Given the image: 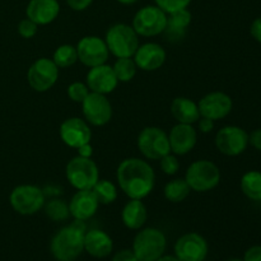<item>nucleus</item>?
<instances>
[{
  "label": "nucleus",
  "instance_id": "nucleus-33",
  "mask_svg": "<svg viewBox=\"0 0 261 261\" xmlns=\"http://www.w3.org/2000/svg\"><path fill=\"white\" fill-rule=\"evenodd\" d=\"M160 167L163 171V173L168 176H173L178 172L180 170V161H178L177 155L170 152L160 160Z\"/></svg>",
  "mask_w": 261,
  "mask_h": 261
},
{
  "label": "nucleus",
  "instance_id": "nucleus-30",
  "mask_svg": "<svg viewBox=\"0 0 261 261\" xmlns=\"http://www.w3.org/2000/svg\"><path fill=\"white\" fill-rule=\"evenodd\" d=\"M112 69H114V73L116 75L119 83L120 82L121 83H127V82L134 79L138 70V66L133 58H119L115 61Z\"/></svg>",
  "mask_w": 261,
  "mask_h": 261
},
{
  "label": "nucleus",
  "instance_id": "nucleus-35",
  "mask_svg": "<svg viewBox=\"0 0 261 261\" xmlns=\"http://www.w3.org/2000/svg\"><path fill=\"white\" fill-rule=\"evenodd\" d=\"M38 31V24L31 20L30 18H24L18 24V33L22 36L23 38H32L35 37L36 33Z\"/></svg>",
  "mask_w": 261,
  "mask_h": 261
},
{
  "label": "nucleus",
  "instance_id": "nucleus-23",
  "mask_svg": "<svg viewBox=\"0 0 261 261\" xmlns=\"http://www.w3.org/2000/svg\"><path fill=\"white\" fill-rule=\"evenodd\" d=\"M191 19H193V15L188 8L167 14V24L163 31L166 38L172 42H178L182 40L185 37L189 25H190Z\"/></svg>",
  "mask_w": 261,
  "mask_h": 261
},
{
  "label": "nucleus",
  "instance_id": "nucleus-29",
  "mask_svg": "<svg viewBox=\"0 0 261 261\" xmlns=\"http://www.w3.org/2000/svg\"><path fill=\"white\" fill-rule=\"evenodd\" d=\"M53 61L56 64L59 69L70 68L78 61V53L76 47L73 45H61L54 51Z\"/></svg>",
  "mask_w": 261,
  "mask_h": 261
},
{
  "label": "nucleus",
  "instance_id": "nucleus-22",
  "mask_svg": "<svg viewBox=\"0 0 261 261\" xmlns=\"http://www.w3.org/2000/svg\"><path fill=\"white\" fill-rule=\"evenodd\" d=\"M60 13V4L58 0H30L25 14L27 18L37 23L38 25H46L53 23Z\"/></svg>",
  "mask_w": 261,
  "mask_h": 261
},
{
  "label": "nucleus",
  "instance_id": "nucleus-12",
  "mask_svg": "<svg viewBox=\"0 0 261 261\" xmlns=\"http://www.w3.org/2000/svg\"><path fill=\"white\" fill-rule=\"evenodd\" d=\"M173 252L180 261H204L209 254V245L201 234L188 232L175 242Z\"/></svg>",
  "mask_w": 261,
  "mask_h": 261
},
{
  "label": "nucleus",
  "instance_id": "nucleus-41",
  "mask_svg": "<svg viewBox=\"0 0 261 261\" xmlns=\"http://www.w3.org/2000/svg\"><path fill=\"white\" fill-rule=\"evenodd\" d=\"M250 33H251L252 38H254L255 41H257V42L261 43V17L256 18V19L251 23Z\"/></svg>",
  "mask_w": 261,
  "mask_h": 261
},
{
  "label": "nucleus",
  "instance_id": "nucleus-24",
  "mask_svg": "<svg viewBox=\"0 0 261 261\" xmlns=\"http://www.w3.org/2000/svg\"><path fill=\"white\" fill-rule=\"evenodd\" d=\"M148 219V211L140 199H130L121 211V221L127 229L139 231Z\"/></svg>",
  "mask_w": 261,
  "mask_h": 261
},
{
  "label": "nucleus",
  "instance_id": "nucleus-36",
  "mask_svg": "<svg viewBox=\"0 0 261 261\" xmlns=\"http://www.w3.org/2000/svg\"><path fill=\"white\" fill-rule=\"evenodd\" d=\"M111 261H139L138 257L135 256L134 251L132 249H124L117 251L116 254L112 256Z\"/></svg>",
  "mask_w": 261,
  "mask_h": 261
},
{
  "label": "nucleus",
  "instance_id": "nucleus-8",
  "mask_svg": "<svg viewBox=\"0 0 261 261\" xmlns=\"http://www.w3.org/2000/svg\"><path fill=\"white\" fill-rule=\"evenodd\" d=\"M138 149L149 161H160L171 152L168 134L157 126H147L139 133Z\"/></svg>",
  "mask_w": 261,
  "mask_h": 261
},
{
  "label": "nucleus",
  "instance_id": "nucleus-26",
  "mask_svg": "<svg viewBox=\"0 0 261 261\" xmlns=\"http://www.w3.org/2000/svg\"><path fill=\"white\" fill-rule=\"evenodd\" d=\"M241 191L247 199L252 201H261V172L252 170L241 177Z\"/></svg>",
  "mask_w": 261,
  "mask_h": 261
},
{
  "label": "nucleus",
  "instance_id": "nucleus-14",
  "mask_svg": "<svg viewBox=\"0 0 261 261\" xmlns=\"http://www.w3.org/2000/svg\"><path fill=\"white\" fill-rule=\"evenodd\" d=\"M75 47L78 53V60L88 68L102 65L109 60V48L103 38L98 36H86L81 38Z\"/></svg>",
  "mask_w": 261,
  "mask_h": 261
},
{
  "label": "nucleus",
  "instance_id": "nucleus-16",
  "mask_svg": "<svg viewBox=\"0 0 261 261\" xmlns=\"http://www.w3.org/2000/svg\"><path fill=\"white\" fill-rule=\"evenodd\" d=\"M198 106L200 116L217 121V120L224 119L231 114L232 109H233V101L224 92L216 91L205 94L198 102Z\"/></svg>",
  "mask_w": 261,
  "mask_h": 261
},
{
  "label": "nucleus",
  "instance_id": "nucleus-1",
  "mask_svg": "<svg viewBox=\"0 0 261 261\" xmlns=\"http://www.w3.org/2000/svg\"><path fill=\"white\" fill-rule=\"evenodd\" d=\"M116 180L127 198L143 200L154 189L155 173L147 161L135 157L126 158L117 167Z\"/></svg>",
  "mask_w": 261,
  "mask_h": 261
},
{
  "label": "nucleus",
  "instance_id": "nucleus-17",
  "mask_svg": "<svg viewBox=\"0 0 261 261\" xmlns=\"http://www.w3.org/2000/svg\"><path fill=\"white\" fill-rule=\"evenodd\" d=\"M166 58H167L166 50L160 43L155 42H147L139 45L134 56H133L138 69L143 71L158 70L163 66Z\"/></svg>",
  "mask_w": 261,
  "mask_h": 261
},
{
  "label": "nucleus",
  "instance_id": "nucleus-44",
  "mask_svg": "<svg viewBox=\"0 0 261 261\" xmlns=\"http://www.w3.org/2000/svg\"><path fill=\"white\" fill-rule=\"evenodd\" d=\"M116 2H119L120 4H122V5H133V4H135L138 0H116Z\"/></svg>",
  "mask_w": 261,
  "mask_h": 261
},
{
  "label": "nucleus",
  "instance_id": "nucleus-38",
  "mask_svg": "<svg viewBox=\"0 0 261 261\" xmlns=\"http://www.w3.org/2000/svg\"><path fill=\"white\" fill-rule=\"evenodd\" d=\"M65 2L69 5V8H71L75 12H82V10H86L87 8H89L93 0H65Z\"/></svg>",
  "mask_w": 261,
  "mask_h": 261
},
{
  "label": "nucleus",
  "instance_id": "nucleus-43",
  "mask_svg": "<svg viewBox=\"0 0 261 261\" xmlns=\"http://www.w3.org/2000/svg\"><path fill=\"white\" fill-rule=\"evenodd\" d=\"M155 261H180V260H178L177 257L175 256V255H165V254H163L162 256L158 257V259Z\"/></svg>",
  "mask_w": 261,
  "mask_h": 261
},
{
  "label": "nucleus",
  "instance_id": "nucleus-39",
  "mask_svg": "<svg viewBox=\"0 0 261 261\" xmlns=\"http://www.w3.org/2000/svg\"><path fill=\"white\" fill-rule=\"evenodd\" d=\"M198 129L199 132L203 133V134H208L212 130L214 129V121L213 120L208 119V117H203L198 120Z\"/></svg>",
  "mask_w": 261,
  "mask_h": 261
},
{
  "label": "nucleus",
  "instance_id": "nucleus-20",
  "mask_svg": "<svg viewBox=\"0 0 261 261\" xmlns=\"http://www.w3.org/2000/svg\"><path fill=\"white\" fill-rule=\"evenodd\" d=\"M99 203L92 190H78L69 201L70 217L75 221H88L98 211Z\"/></svg>",
  "mask_w": 261,
  "mask_h": 261
},
{
  "label": "nucleus",
  "instance_id": "nucleus-45",
  "mask_svg": "<svg viewBox=\"0 0 261 261\" xmlns=\"http://www.w3.org/2000/svg\"><path fill=\"white\" fill-rule=\"evenodd\" d=\"M226 261H244L242 259H236V257H233V259H228V260H226Z\"/></svg>",
  "mask_w": 261,
  "mask_h": 261
},
{
  "label": "nucleus",
  "instance_id": "nucleus-9",
  "mask_svg": "<svg viewBox=\"0 0 261 261\" xmlns=\"http://www.w3.org/2000/svg\"><path fill=\"white\" fill-rule=\"evenodd\" d=\"M167 24V13L157 5H145L135 13L132 27L138 36L154 37L165 31Z\"/></svg>",
  "mask_w": 261,
  "mask_h": 261
},
{
  "label": "nucleus",
  "instance_id": "nucleus-19",
  "mask_svg": "<svg viewBox=\"0 0 261 261\" xmlns=\"http://www.w3.org/2000/svg\"><path fill=\"white\" fill-rule=\"evenodd\" d=\"M171 152L176 155H185L194 149L198 142V133L190 124H177L168 133Z\"/></svg>",
  "mask_w": 261,
  "mask_h": 261
},
{
  "label": "nucleus",
  "instance_id": "nucleus-27",
  "mask_svg": "<svg viewBox=\"0 0 261 261\" xmlns=\"http://www.w3.org/2000/svg\"><path fill=\"white\" fill-rule=\"evenodd\" d=\"M191 193V189L185 178H175L166 184L163 189L165 198L171 203H182Z\"/></svg>",
  "mask_w": 261,
  "mask_h": 261
},
{
  "label": "nucleus",
  "instance_id": "nucleus-7",
  "mask_svg": "<svg viewBox=\"0 0 261 261\" xmlns=\"http://www.w3.org/2000/svg\"><path fill=\"white\" fill-rule=\"evenodd\" d=\"M9 203L13 211L20 216H33L43 209L45 193L36 185H19L10 193Z\"/></svg>",
  "mask_w": 261,
  "mask_h": 261
},
{
  "label": "nucleus",
  "instance_id": "nucleus-4",
  "mask_svg": "<svg viewBox=\"0 0 261 261\" xmlns=\"http://www.w3.org/2000/svg\"><path fill=\"white\" fill-rule=\"evenodd\" d=\"M167 247V239L161 229L154 227L140 228L133 241V251L139 261H155Z\"/></svg>",
  "mask_w": 261,
  "mask_h": 261
},
{
  "label": "nucleus",
  "instance_id": "nucleus-5",
  "mask_svg": "<svg viewBox=\"0 0 261 261\" xmlns=\"http://www.w3.org/2000/svg\"><path fill=\"white\" fill-rule=\"evenodd\" d=\"M186 182L191 191L208 193L221 182V171L218 166L208 160H199L191 163L186 170Z\"/></svg>",
  "mask_w": 261,
  "mask_h": 261
},
{
  "label": "nucleus",
  "instance_id": "nucleus-31",
  "mask_svg": "<svg viewBox=\"0 0 261 261\" xmlns=\"http://www.w3.org/2000/svg\"><path fill=\"white\" fill-rule=\"evenodd\" d=\"M45 214L54 222H64L70 217L69 204L63 199H51L43 205Z\"/></svg>",
  "mask_w": 261,
  "mask_h": 261
},
{
  "label": "nucleus",
  "instance_id": "nucleus-37",
  "mask_svg": "<svg viewBox=\"0 0 261 261\" xmlns=\"http://www.w3.org/2000/svg\"><path fill=\"white\" fill-rule=\"evenodd\" d=\"M244 261H261V245L249 247L244 254Z\"/></svg>",
  "mask_w": 261,
  "mask_h": 261
},
{
  "label": "nucleus",
  "instance_id": "nucleus-18",
  "mask_svg": "<svg viewBox=\"0 0 261 261\" xmlns=\"http://www.w3.org/2000/svg\"><path fill=\"white\" fill-rule=\"evenodd\" d=\"M86 83L88 86L89 91L99 94H109L116 89L119 81L114 73L112 66L107 64L89 68L87 73Z\"/></svg>",
  "mask_w": 261,
  "mask_h": 261
},
{
  "label": "nucleus",
  "instance_id": "nucleus-42",
  "mask_svg": "<svg viewBox=\"0 0 261 261\" xmlns=\"http://www.w3.org/2000/svg\"><path fill=\"white\" fill-rule=\"evenodd\" d=\"M76 150H78V155H81V157H84V158H91L92 154H93V148H92L91 143L83 144Z\"/></svg>",
  "mask_w": 261,
  "mask_h": 261
},
{
  "label": "nucleus",
  "instance_id": "nucleus-28",
  "mask_svg": "<svg viewBox=\"0 0 261 261\" xmlns=\"http://www.w3.org/2000/svg\"><path fill=\"white\" fill-rule=\"evenodd\" d=\"M92 191L96 195L97 200L99 204L103 205H109L116 201L117 196H119V191L117 188L115 186L114 182L109 180H98L96 185L92 188Z\"/></svg>",
  "mask_w": 261,
  "mask_h": 261
},
{
  "label": "nucleus",
  "instance_id": "nucleus-21",
  "mask_svg": "<svg viewBox=\"0 0 261 261\" xmlns=\"http://www.w3.org/2000/svg\"><path fill=\"white\" fill-rule=\"evenodd\" d=\"M114 250V241L102 229H89L84 233V251L96 259L110 256Z\"/></svg>",
  "mask_w": 261,
  "mask_h": 261
},
{
  "label": "nucleus",
  "instance_id": "nucleus-10",
  "mask_svg": "<svg viewBox=\"0 0 261 261\" xmlns=\"http://www.w3.org/2000/svg\"><path fill=\"white\" fill-rule=\"evenodd\" d=\"M216 147L222 154L237 157L249 147V134L236 125H227L216 134Z\"/></svg>",
  "mask_w": 261,
  "mask_h": 261
},
{
  "label": "nucleus",
  "instance_id": "nucleus-13",
  "mask_svg": "<svg viewBox=\"0 0 261 261\" xmlns=\"http://www.w3.org/2000/svg\"><path fill=\"white\" fill-rule=\"evenodd\" d=\"M82 111L84 120L93 126H105L112 119L111 102L107 99L106 94L89 92L88 96L82 102Z\"/></svg>",
  "mask_w": 261,
  "mask_h": 261
},
{
  "label": "nucleus",
  "instance_id": "nucleus-25",
  "mask_svg": "<svg viewBox=\"0 0 261 261\" xmlns=\"http://www.w3.org/2000/svg\"><path fill=\"white\" fill-rule=\"evenodd\" d=\"M171 114L180 124L193 125L201 117L198 103L188 97H176L171 103Z\"/></svg>",
  "mask_w": 261,
  "mask_h": 261
},
{
  "label": "nucleus",
  "instance_id": "nucleus-40",
  "mask_svg": "<svg viewBox=\"0 0 261 261\" xmlns=\"http://www.w3.org/2000/svg\"><path fill=\"white\" fill-rule=\"evenodd\" d=\"M249 144L261 152V127L254 130L251 134H249Z\"/></svg>",
  "mask_w": 261,
  "mask_h": 261
},
{
  "label": "nucleus",
  "instance_id": "nucleus-6",
  "mask_svg": "<svg viewBox=\"0 0 261 261\" xmlns=\"http://www.w3.org/2000/svg\"><path fill=\"white\" fill-rule=\"evenodd\" d=\"M65 176L75 190H92L99 180V170L92 158L76 155L66 165Z\"/></svg>",
  "mask_w": 261,
  "mask_h": 261
},
{
  "label": "nucleus",
  "instance_id": "nucleus-11",
  "mask_svg": "<svg viewBox=\"0 0 261 261\" xmlns=\"http://www.w3.org/2000/svg\"><path fill=\"white\" fill-rule=\"evenodd\" d=\"M59 79V68L53 59L40 58L30 66L27 81L31 88L36 92H47L53 88Z\"/></svg>",
  "mask_w": 261,
  "mask_h": 261
},
{
  "label": "nucleus",
  "instance_id": "nucleus-34",
  "mask_svg": "<svg viewBox=\"0 0 261 261\" xmlns=\"http://www.w3.org/2000/svg\"><path fill=\"white\" fill-rule=\"evenodd\" d=\"M191 2L193 0H154L155 5L167 14L176 12V10L186 9Z\"/></svg>",
  "mask_w": 261,
  "mask_h": 261
},
{
  "label": "nucleus",
  "instance_id": "nucleus-15",
  "mask_svg": "<svg viewBox=\"0 0 261 261\" xmlns=\"http://www.w3.org/2000/svg\"><path fill=\"white\" fill-rule=\"evenodd\" d=\"M59 135L64 144L73 149H78L83 144L91 143L92 130L86 120L81 117H69L61 122Z\"/></svg>",
  "mask_w": 261,
  "mask_h": 261
},
{
  "label": "nucleus",
  "instance_id": "nucleus-2",
  "mask_svg": "<svg viewBox=\"0 0 261 261\" xmlns=\"http://www.w3.org/2000/svg\"><path fill=\"white\" fill-rule=\"evenodd\" d=\"M83 221H75L59 229L50 242V252L56 261H75L84 252Z\"/></svg>",
  "mask_w": 261,
  "mask_h": 261
},
{
  "label": "nucleus",
  "instance_id": "nucleus-32",
  "mask_svg": "<svg viewBox=\"0 0 261 261\" xmlns=\"http://www.w3.org/2000/svg\"><path fill=\"white\" fill-rule=\"evenodd\" d=\"M68 96L69 98L76 103H82L86 99V97L89 94V88L87 83H82V82H74L68 87Z\"/></svg>",
  "mask_w": 261,
  "mask_h": 261
},
{
  "label": "nucleus",
  "instance_id": "nucleus-3",
  "mask_svg": "<svg viewBox=\"0 0 261 261\" xmlns=\"http://www.w3.org/2000/svg\"><path fill=\"white\" fill-rule=\"evenodd\" d=\"M110 54L119 58H133L139 47V36L132 25L126 23H116L107 30L105 37Z\"/></svg>",
  "mask_w": 261,
  "mask_h": 261
}]
</instances>
